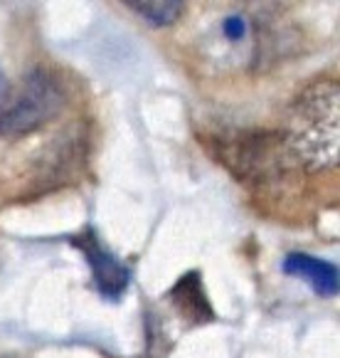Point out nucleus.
<instances>
[{
	"mask_svg": "<svg viewBox=\"0 0 340 358\" xmlns=\"http://www.w3.org/2000/svg\"><path fill=\"white\" fill-rule=\"evenodd\" d=\"M338 82L318 79L299 92L281 131L293 169L320 173L338 166Z\"/></svg>",
	"mask_w": 340,
	"mask_h": 358,
	"instance_id": "obj_1",
	"label": "nucleus"
},
{
	"mask_svg": "<svg viewBox=\"0 0 340 358\" xmlns=\"http://www.w3.org/2000/svg\"><path fill=\"white\" fill-rule=\"evenodd\" d=\"M209 153L249 185H272L293 171L281 131L269 129H244L217 136Z\"/></svg>",
	"mask_w": 340,
	"mask_h": 358,
	"instance_id": "obj_2",
	"label": "nucleus"
},
{
	"mask_svg": "<svg viewBox=\"0 0 340 358\" xmlns=\"http://www.w3.org/2000/svg\"><path fill=\"white\" fill-rule=\"evenodd\" d=\"M67 106V87L50 67L27 72L17 96L0 111V138H22L47 127Z\"/></svg>",
	"mask_w": 340,
	"mask_h": 358,
	"instance_id": "obj_3",
	"label": "nucleus"
},
{
	"mask_svg": "<svg viewBox=\"0 0 340 358\" xmlns=\"http://www.w3.org/2000/svg\"><path fill=\"white\" fill-rule=\"evenodd\" d=\"M69 245L77 248L84 255V259L89 262L91 277H94L96 292H99L104 299L119 301L124 296V292L131 285V272L116 257L114 252L101 245V240L96 237L94 227H87L79 235L69 237Z\"/></svg>",
	"mask_w": 340,
	"mask_h": 358,
	"instance_id": "obj_4",
	"label": "nucleus"
},
{
	"mask_svg": "<svg viewBox=\"0 0 340 358\" xmlns=\"http://www.w3.org/2000/svg\"><path fill=\"white\" fill-rule=\"evenodd\" d=\"M165 299L173 304V309L183 316L190 327H205L215 322V309L202 285L200 269H190L168 289Z\"/></svg>",
	"mask_w": 340,
	"mask_h": 358,
	"instance_id": "obj_5",
	"label": "nucleus"
},
{
	"mask_svg": "<svg viewBox=\"0 0 340 358\" xmlns=\"http://www.w3.org/2000/svg\"><path fill=\"white\" fill-rule=\"evenodd\" d=\"M283 272L304 280L318 296H335L340 289V274L333 262L306 252H288L283 257Z\"/></svg>",
	"mask_w": 340,
	"mask_h": 358,
	"instance_id": "obj_6",
	"label": "nucleus"
},
{
	"mask_svg": "<svg viewBox=\"0 0 340 358\" xmlns=\"http://www.w3.org/2000/svg\"><path fill=\"white\" fill-rule=\"evenodd\" d=\"M126 8L136 13L138 17H143L151 27H170L183 17L185 3H180V0H165V3H161V0H153V3L128 0Z\"/></svg>",
	"mask_w": 340,
	"mask_h": 358,
	"instance_id": "obj_7",
	"label": "nucleus"
},
{
	"mask_svg": "<svg viewBox=\"0 0 340 358\" xmlns=\"http://www.w3.org/2000/svg\"><path fill=\"white\" fill-rule=\"evenodd\" d=\"M8 90H10V85H8V79H6V74L0 72V104L8 99Z\"/></svg>",
	"mask_w": 340,
	"mask_h": 358,
	"instance_id": "obj_8",
	"label": "nucleus"
}]
</instances>
